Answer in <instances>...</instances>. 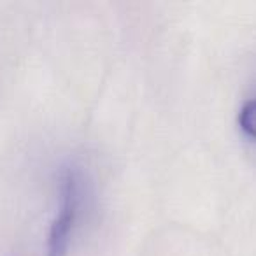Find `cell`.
I'll return each mask as SVG.
<instances>
[{"mask_svg": "<svg viewBox=\"0 0 256 256\" xmlns=\"http://www.w3.org/2000/svg\"><path fill=\"white\" fill-rule=\"evenodd\" d=\"M62 206L48 234V256H65L81 206V179L78 170L67 168L62 176Z\"/></svg>", "mask_w": 256, "mask_h": 256, "instance_id": "6da1fadb", "label": "cell"}, {"mask_svg": "<svg viewBox=\"0 0 256 256\" xmlns=\"http://www.w3.org/2000/svg\"><path fill=\"white\" fill-rule=\"evenodd\" d=\"M238 124L248 136L256 139V98L246 100L238 112Z\"/></svg>", "mask_w": 256, "mask_h": 256, "instance_id": "7a4b0ae2", "label": "cell"}]
</instances>
